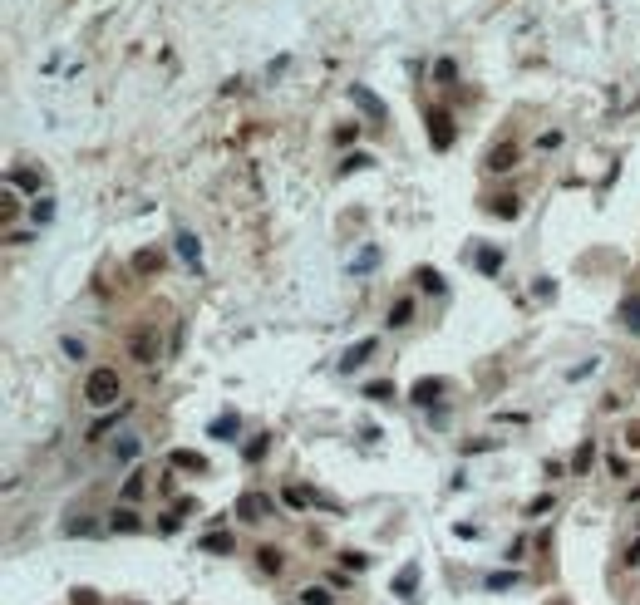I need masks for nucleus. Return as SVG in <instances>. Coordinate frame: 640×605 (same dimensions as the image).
Masks as SVG:
<instances>
[{"label": "nucleus", "instance_id": "17", "mask_svg": "<svg viewBox=\"0 0 640 605\" xmlns=\"http://www.w3.org/2000/svg\"><path fill=\"white\" fill-rule=\"evenodd\" d=\"M478 271H483V276H498V271H503V251L483 246V251H478Z\"/></svg>", "mask_w": 640, "mask_h": 605}, {"label": "nucleus", "instance_id": "8", "mask_svg": "<svg viewBox=\"0 0 640 605\" xmlns=\"http://www.w3.org/2000/svg\"><path fill=\"white\" fill-rule=\"evenodd\" d=\"M350 99H355L360 108H364V114H369V119H380V123H385V103H380L375 94H369L364 84H350Z\"/></svg>", "mask_w": 640, "mask_h": 605}, {"label": "nucleus", "instance_id": "38", "mask_svg": "<svg viewBox=\"0 0 640 605\" xmlns=\"http://www.w3.org/2000/svg\"><path fill=\"white\" fill-rule=\"evenodd\" d=\"M596 374V359H586V364H576V369H566V379L576 384V379H591Z\"/></svg>", "mask_w": 640, "mask_h": 605}, {"label": "nucleus", "instance_id": "11", "mask_svg": "<svg viewBox=\"0 0 640 605\" xmlns=\"http://www.w3.org/2000/svg\"><path fill=\"white\" fill-rule=\"evenodd\" d=\"M237 428H242V418H237V414H222V418H212V423H207V433H212V438H237Z\"/></svg>", "mask_w": 640, "mask_h": 605}, {"label": "nucleus", "instance_id": "5", "mask_svg": "<svg viewBox=\"0 0 640 605\" xmlns=\"http://www.w3.org/2000/svg\"><path fill=\"white\" fill-rule=\"evenodd\" d=\"M380 350V335H369V340H360V345H350L345 355H340V374H350V369H360L369 355H375Z\"/></svg>", "mask_w": 640, "mask_h": 605}, {"label": "nucleus", "instance_id": "36", "mask_svg": "<svg viewBox=\"0 0 640 605\" xmlns=\"http://www.w3.org/2000/svg\"><path fill=\"white\" fill-rule=\"evenodd\" d=\"M542 512H552V492H542V497L527 502V517H542Z\"/></svg>", "mask_w": 640, "mask_h": 605}, {"label": "nucleus", "instance_id": "39", "mask_svg": "<svg viewBox=\"0 0 640 605\" xmlns=\"http://www.w3.org/2000/svg\"><path fill=\"white\" fill-rule=\"evenodd\" d=\"M340 561H345V566H350V571H364V566H369V561H364V552H345V556H340Z\"/></svg>", "mask_w": 640, "mask_h": 605}, {"label": "nucleus", "instance_id": "28", "mask_svg": "<svg viewBox=\"0 0 640 605\" xmlns=\"http://www.w3.org/2000/svg\"><path fill=\"white\" fill-rule=\"evenodd\" d=\"M114 423H124V409H119V414H109V418H99V423L89 428V443H99V438H103V433H109Z\"/></svg>", "mask_w": 640, "mask_h": 605}, {"label": "nucleus", "instance_id": "22", "mask_svg": "<svg viewBox=\"0 0 640 605\" xmlns=\"http://www.w3.org/2000/svg\"><path fill=\"white\" fill-rule=\"evenodd\" d=\"M512 162H517V148H512V143H503V148L488 153V168H493V173H498V168H512Z\"/></svg>", "mask_w": 640, "mask_h": 605}, {"label": "nucleus", "instance_id": "29", "mask_svg": "<svg viewBox=\"0 0 640 605\" xmlns=\"http://www.w3.org/2000/svg\"><path fill=\"white\" fill-rule=\"evenodd\" d=\"M591 458H596V443H581L576 458H571V472H586V468H591Z\"/></svg>", "mask_w": 640, "mask_h": 605}, {"label": "nucleus", "instance_id": "13", "mask_svg": "<svg viewBox=\"0 0 640 605\" xmlns=\"http://www.w3.org/2000/svg\"><path fill=\"white\" fill-rule=\"evenodd\" d=\"M232 546H237V541H232V531H207V536H202V552H222V556H227Z\"/></svg>", "mask_w": 640, "mask_h": 605}, {"label": "nucleus", "instance_id": "2", "mask_svg": "<svg viewBox=\"0 0 640 605\" xmlns=\"http://www.w3.org/2000/svg\"><path fill=\"white\" fill-rule=\"evenodd\" d=\"M423 123H429V143L439 148V153H448L453 148V119H448V108H429V114H423Z\"/></svg>", "mask_w": 640, "mask_h": 605}, {"label": "nucleus", "instance_id": "1", "mask_svg": "<svg viewBox=\"0 0 640 605\" xmlns=\"http://www.w3.org/2000/svg\"><path fill=\"white\" fill-rule=\"evenodd\" d=\"M119 394H124V384H119L114 369H89V379H84V399H89L94 409L119 404Z\"/></svg>", "mask_w": 640, "mask_h": 605}, {"label": "nucleus", "instance_id": "23", "mask_svg": "<svg viewBox=\"0 0 640 605\" xmlns=\"http://www.w3.org/2000/svg\"><path fill=\"white\" fill-rule=\"evenodd\" d=\"M414 320V300L404 296V300H394V310H389V330H399V325H409Z\"/></svg>", "mask_w": 640, "mask_h": 605}, {"label": "nucleus", "instance_id": "4", "mask_svg": "<svg viewBox=\"0 0 640 605\" xmlns=\"http://www.w3.org/2000/svg\"><path fill=\"white\" fill-rule=\"evenodd\" d=\"M128 355H133V359H143V364H153V359H158V335H153L148 325L128 335Z\"/></svg>", "mask_w": 640, "mask_h": 605}, {"label": "nucleus", "instance_id": "7", "mask_svg": "<svg viewBox=\"0 0 640 605\" xmlns=\"http://www.w3.org/2000/svg\"><path fill=\"white\" fill-rule=\"evenodd\" d=\"M616 315H621V325H625V335H640V296H625V300L616 305Z\"/></svg>", "mask_w": 640, "mask_h": 605}, {"label": "nucleus", "instance_id": "30", "mask_svg": "<svg viewBox=\"0 0 640 605\" xmlns=\"http://www.w3.org/2000/svg\"><path fill=\"white\" fill-rule=\"evenodd\" d=\"M301 605H330V590L326 586H305L301 590Z\"/></svg>", "mask_w": 640, "mask_h": 605}, {"label": "nucleus", "instance_id": "14", "mask_svg": "<svg viewBox=\"0 0 640 605\" xmlns=\"http://www.w3.org/2000/svg\"><path fill=\"white\" fill-rule=\"evenodd\" d=\"M493 216H503V222H517V216H522V202L507 192V197H498V202H493Z\"/></svg>", "mask_w": 640, "mask_h": 605}, {"label": "nucleus", "instance_id": "9", "mask_svg": "<svg viewBox=\"0 0 640 605\" xmlns=\"http://www.w3.org/2000/svg\"><path fill=\"white\" fill-rule=\"evenodd\" d=\"M143 492H148V468H133V472H128V482H124V507H133V502L143 497Z\"/></svg>", "mask_w": 640, "mask_h": 605}, {"label": "nucleus", "instance_id": "33", "mask_svg": "<svg viewBox=\"0 0 640 605\" xmlns=\"http://www.w3.org/2000/svg\"><path fill=\"white\" fill-rule=\"evenodd\" d=\"M355 138H360L355 123H340V128H335V148H355Z\"/></svg>", "mask_w": 640, "mask_h": 605}, {"label": "nucleus", "instance_id": "16", "mask_svg": "<svg viewBox=\"0 0 640 605\" xmlns=\"http://www.w3.org/2000/svg\"><path fill=\"white\" fill-rule=\"evenodd\" d=\"M266 448H271V438H266V433H256V438H246L242 458H246V463H261V458H266Z\"/></svg>", "mask_w": 640, "mask_h": 605}, {"label": "nucleus", "instance_id": "15", "mask_svg": "<svg viewBox=\"0 0 640 605\" xmlns=\"http://www.w3.org/2000/svg\"><path fill=\"white\" fill-rule=\"evenodd\" d=\"M281 561H286V556L276 552V546H261V552H256V566H261L266 576H276V571H281Z\"/></svg>", "mask_w": 640, "mask_h": 605}, {"label": "nucleus", "instance_id": "19", "mask_svg": "<svg viewBox=\"0 0 640 605\" xmlns=\"http://www.w3.org/2000/svg\"><path fill=\"white\" fill-rule=\"evenodd\" d=\"M10 187H25V192H40V173H35V168H10Z\"/></svg>", "mask_w": 640, "mask_h": 605}, {"label": "nucleus", "instance_id": "34", "mask_svg": "<svg viewBox=\"0 0 640 605\" xmlns=\"http://www.w3.org/2000/svg\"><path fill=\"white\" fill-rule=\"evenodd\" d=\"M173 468H187V472H202L207 463H202L197 453H173Z\"/></svg>", "mask_w": 640, "mask_h": 605}, {"label": "nucleus", "instance_id": "32", "mask_svg": "<svg viewBox=\"0 0 640 605\" xmlns=\"http://www.w3.org/2000/svg\"><path fill=\"white\" fill-rule=\"evenodd\" d=\"M30 216H35V222L44 227L49 222V216H55V202H49V197H35V207H30Z\"/></svg>", "mask_w": 640, "mask_h": 605}, {"label": "nucleus", "instance_id": "6", "mask_svg": "<svg viewBox=\"0 0 640 605\" xmlns=\"http://www.w3.org/2000/svg\"><path fill=\"white\" fill-rule=\"evenodd\" d=\"M266 512H271V502H266L261 492H242V497H237V517L242 522H261Z\"/></svg>", "mask_w": 640, "mask_h": 605}, {"label": "nucleus", "instance_id": "18", "mask_svg": "<svg viewBox=\"0 0 640 605\" xmlns=\"http://www.w3.org/2000/svg\"><path fill=\"white\" fill-rule=\"evenodd\" d=\"M281 502L301 512V507H310V502H315V492H310V487H286V492H281Z\"/></svg>", "mask_w": 640, "mask_h": 605}, {"label": "nucleus", "instance_id": "3", "mask_svg": "<svg viewBox=\"0 0 640 605\" xmlns=\"http://www.w3.org/2000/svg\"><path fill=\"white\" fill-rule=\"evenodd\" d=\"M409 399H414V409L439 414V409H444V379H419L414 389H409Z\"/></svg>", "mask_w": 640, "mask_h": 605}, {"label": "nucleus", "instance_id": "21", "mask_svg": "<svg viewBox=\"0 0 640 605\" xmlns=\"http://www.w3.org/2000/svg\"><path fill=\"white\" fill-rule=\"evenodd\" d=\"M109 527H114V531H138V512H133V507H114Z\"/></svg>", "mask_w": 640, "mask_h": 605}, {"label": "nucleus", "instance_id": "31", "mask_svg": "<svg viewBox=\"0 0 640 605\" xmlns=\"http://www.w3.org/2000/svg\"><path fill=\"white\" fill-rule=\"evenodd\" d=\"M434 79H439V84H453V79H458V65L448 60V54H444V60L434 65Z\"/></svg>", "mask_w": 640, "mask_h": 605}, {"label": "nucleus", "instance_id": "20", "mask_svg": "<svg viewBox=\"0 0 640 605\" xmlns=\"http://www.w3.org/2000/svg\"><path fill=\"white\" fill-rule=\"evenodd\" d=\"M178 251H183L187 266H202V251H197V237L192 232H178Z\"/></svg>", "mask_w": 640, "mask_h": 605}, {"label": "nucleus", "instance_id": "10", "mask_svg": "<svg viewBox=\"0 0 640 605\" xmlns=\"http://www.w3.org/2000/svg\"><path fill=\"white\" fill-rule=\"evenodd\" d=\"M414 590H419V566H404V571L394 576V595H399V600H409Z\"/></svg>", "mask_w": 640, "mask_h": 605}, {"label": "nucleus", "instance_id": "35", "mask_svg": "<svg viewBox=\"0 0 640 605\" xmlns=\"http://www.w3.org/2000/svg\"><path fill=\"white\" fill-rule=\"evenodd\" d=\"M133 266L143 271V276H153V271H158V266H163V261H158L153 251H138V256H133Z\"/></svg>", "mask_w": 640, "mask_h": 605}, {"label": "nucleus", "instance_id": "27", "mask_svg": "<svg viewBox=\"0 0 640 605\" xmlns=\"http://www.w3.org/2000/svg\"><path fill=\"white\" fill-rule=\"evenodd\" d=\"M364 399H380V404H385V399H394V384H389V379H375V384H364Z\"/></svg>", "mask_w": 640, "mask_h": 605}, {"label": "nucleus", "instance_id": "25", "mask_svg": "<svg viewBox=\"0 0 640 605\" xmlns=\"http://www.w3.org/2000/svg\"><path fill=\"white\" fill-rule=\"evenodd\" d=\"M517 581H522V576H517V571H493V576H488V581H483V586H488V590H512V586H517Z\"/></svg>", "mask_w": 640, "mask_h": 605}, {"label": "nucleus", "instance_id": "26", "mask_svg": "<svg viewBox=\"0 0 640 605\" xmlns=\"http://www.w3.org/2000/svg\"><path fill=\"white\" fill-rule=\"evenodd\" d=\"M138 448H143V443H138V438H133V433H124V438H119V443H114V453H119L124 463H133V458H138Z\"/></svg>", "mask_w": 640, "mask_h": 605}, {"label": "nucleus", "instance_id": "12", "mask_svg": "<svg viewBox=\"0 0 640 605\" xmlns=\"http://www.w3.org/2000/svg\"><path fill=\"white\" fill-rule=\"evenodd\" d=\"M414 281H419L423 291H429V296H444V291H448V286H444V276H439L434 266H419V276H414Z\"/></svg>", "mask_w": 640, "mask_h": 605}, {"label": "nucleus", "instance_id": "40", "mask_svg": "<svg viewBox=\"0 0 640 605\" xmlns=\"http://www.w3.org/2000/svg\"><path fill=\"white\" fill-rule=\"evenodd\" d=\"M625 443H630V448H640V423H630V428H625Z\"/></svg>", "mask_w": 640, "mask_h": 605}, {"label": "nucleus", "instance_id": "24", "mask_svg": "<svg viewBox=\"0 0 640 605\" xmlns=\"http://www.w3.org/2000/svg\"><path fill=\"white\" fill-rule=\"evenodd\" d=\"M375 261H380V246H364V251L355 256V266H350V271H355V276H364V271H375Z\"/></svg>", "mask_w": 640, "mask_h": 605}, {"label": "nucleus", "instance_id": "37", "mask_svg": "<svg viewBox=\"0 0 640 605\" xmlns=\"http://www.w3.org/2000/svg\"><path fill=\"white\" fill-rule=\"evenodd\" d=\"M360 168H369V157H364V153H350V157L340 162V173H360Z\"/></svg>", "mask_w": 640, "mask_h": 605}]
</instances>
